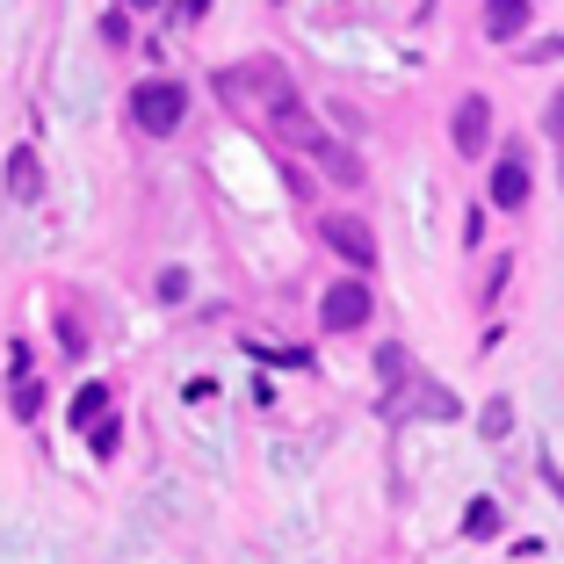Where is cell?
I'll use <instances>...</instances> for the list:
<instances>
[{"mask_svg": "<svg viewBox=\"0 0 564 564\" xmlns=\"http://www.w3.org/2000/svg\"><path fill=\"white\" fill-rule=\"evenodd\" d=\"M464 535H478V543L499 535V507H492V499H470V507H464Z\"/></svg>", "mask_w": 564, "mask_h": 564, "instance_id": "obj_10", "label": "cell"}, {"mask_svg": "<svg viewBox=\"0 0 564 564\" xmlns=\"http://www.w3.org/2000/svg\"><path fill=\"white\" fill-rule=\"evenodd\" d=\"M101 36H109V44H131V15H123V8H117V15H101Z\"/></svg>", "mask_w": 564, "mask_h": 564, "instance_id": "obj_14", "label": "cell"}, {"mask_svg": "<svg viewBox=\"0 0 564 564\" xmlns=\"http://www.w3.org/2000/svg\"><path fill=\"white\" fill-rule=\"evenodd\" d=\"M304 152H318V160H326V174H333V182H340V188H355V182H362V160H355L348 145H333L326 131H318V138H312V145H304Z\"/></svg>", "mask_w": 564, "mask_h": 564, "instance_id": "obj_8", "label": "cell"}, {"mask_svg": "<svg viewBox=\"0 0 564 564\" xmlns=\"http://www.w3.org/2000/svg\"><path fill=\"white\" fill-rule=\"evenodd\" d=\"M131 123L145 138H174L188 123V87L182 80H138L131 87Z\"/></svg>", "mask_w": 564, "mask_h": 564, "instance_id": "obj_1", "label": "cell"}, {"mask_svg": "<svg viewBox=\"0 0 564 564\" xmlns=\"http://www.w3.org/2000/svg\"><path fill=\"white\" fill-rule=\"evenodd\" d=\"M529 30V0H485V36L492 44H514Z\"/></svg>", "mask_w": 564, "mask_h": 564, "instance_id": "obj_7", "label": "cell"}, {"mask_svg": "<svg viewBox=\"0 0 564 564\" xmlns=\"http://www.w3.org/2000/svg\"><path fill=\"white\" fill-rule=\"evenodd\" d=\"M377 369H383V383H399L405 377V355L399 348H377Z\"/></svg>", "mask_w": 564, "mask_h": 564, "instance_id": "obj_15", "label": "cell"}, {"mask_svg": "<svg viewBox=\"0 0 564 564\" xmlns=\"http://www.w3.org/2000/svg\"><path fill=\"white\" fill-rule=\"evenodd\" d=\"M492 203L499 210H521V203H529V166H521V152H507V160L492 166Z\"/></svg>", "mask_w": 564, "mask_h": 564, "instance_id": "obj_5", "label": "cell"}, {"mask_svg": "<svg viewBox=\"0 0 564 564\" xmlns=\"http://www.w3.org/2000/svg\"><path fill=\"white\" fill-rule=\"evenodd\" d=\"M8 405H15V420H36V413H44V383L15 377V399H8Z\"/></svg>", "mask_w": 564, "mask_h": 564, "instance_id": "obj_11", "label": "cell"}, {"mask_svg": "<svg viewBox=\"0 0 564 564\" xmlns=\"http://www.w3.org/2000/svg\"><path fill=\"white\" fill-rule=\"evenodd\" d=\"M95 420H109V383H80L73 391V427H95Z\"/></svg>", "mask_w": 564, "mask_h": 564, "instance_id": "obj_9", "label": "cell"}, {"mask_svg": "<svg viewBox=\"0 0 564 564\" xmlns=\"http://www.w3.org/2000/svg\"><path fill=\"white\" fill-rule=\"evenodd\" d=\"M543 123H550V138H557V145H564V95L550 101V117H543Z\"/></svg>", "mask_w": 564, "mask_h": 564, "instance_id": "obj_16", "label": "cell"}, {"mask_svg": "<svg viewBox=\"0 0 564 564\" xmlns=\"http://www.w3.org/2000/svg\"><path fill=\"white\" fill-rule=\"evenodd\" d=\"M0 182H8V196H15V203H36V196H44L36 152H30V145H15V152H8V174H0Z\"/></svg>", "mask_w": 564, "mask_h": 564, "instance_id": "obj_6", "label": "cell"}, {"mask_svg": "<svg viewBox=\"0 0 564 564\" xmlns=\"http://www.w3.org/2000/svg\"><path fill=\"white\" fill-rule=\"evenodd\" d=\"M203 8H210V0H182V8H174V22H196Z\"/></svg>", "mask_w": 564, "mask_h": 564, "instance_id": "obj_17", "label": "cell"}, {"mask_svg": "<svg viewBox=\"0 0 564 564\" xmlns=\"http://www.w3.org/2000/svg\"><path fill=\"white\" fill-rule=\"evenodd\" d=\"M478 427H485V434H507V427H514V405H507V399H492V405H485V420H478Z\"/></svg>", "mask_w": 564, "mask_h": 564, "instance_id": "obj_13", "label": "cell"}, {"mask_svg": "<svg viewBox=\"0 0 564 564\" xmlns=\"http://www.w3.org/2000/svg\"><path fill=\"white\" fill-rule=\"evenodd\" d=\"M369 312H377V297H369L362 275H355V282H333L326 297H318V326H326V333H362Z\"/></svg>", "mask_w": 564, "mask_h": 564, "instance_id": "obj_2", "label": "cell"}, {"mask_svg": "<svg viewBox=\"0 0 564 564\" xmlns=\"http://www.w3.org/2000/svg\"><path fill=\"white\" fill-rule=\"evenodd\" d=\"M326 247L340 253L355 275H362V268H377V232H369L362 217H326Z\"/></svg>", "mask_w": 564, "mask_h": 564, "instance_id": "obj_3", "label": "cell"}, {"mask_svg": "<svg viewBox=\"0 0 564 564\" xmlns=\"http://www.w3.org/2000/svg\"><path fill=\"white\" fill-rule=\"evenodd\" d=\"M87 442H95V456H117L123 427H117V420H95V427H87Z\"/></svg>", "mask_w": 564, "mask_h": 564, "instance_id": "obj_12", "label": "cell"}, {"mask_svg": "<svg viewBox=\"0 0 564 564\" xmlns=\"http://www.w3.org/2000/svg\"><path fill=\"white\" fill-rule=\"evenodd\" d=\"M123 8H160V0H123Z\"/></svg>", "mask_w": 564, "mask_h": 564, "instance_id": "obj_18", "label": "cell"}, {"mask_svg": "<svg viewBox=\"0 0 564 564\" xmlns=\"http://www.w3.org/2000/svg\"><path fill=\"white\" fill-rule=\"evenodd\" d=\"M485 145H492V101H485V95H464V101H456V152H464V160H478Z\"/></svg>", "mask_w": 564, "mask_h": 564, "instance_id": "obj_4", "label": "cell"}]
</instances>
